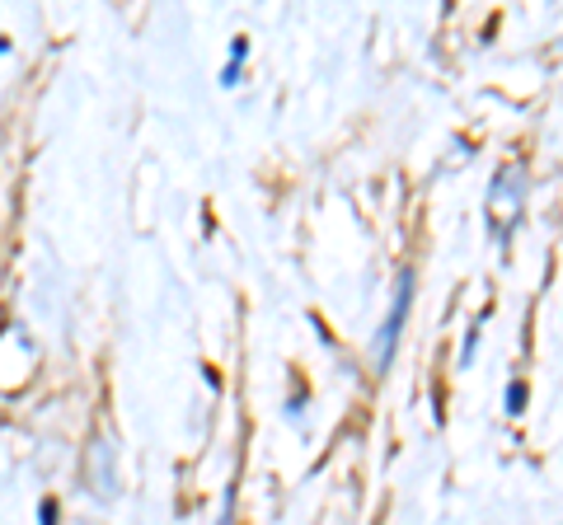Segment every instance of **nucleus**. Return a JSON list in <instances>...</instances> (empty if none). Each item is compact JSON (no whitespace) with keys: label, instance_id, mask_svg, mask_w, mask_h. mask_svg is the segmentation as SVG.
<instances>
[{"label":"nucleus","instance_id":"obj_3","mask_svg":"<svg viewBox=\"0 0 563 525\" xmlns=\"http://www.w3.org/2000/svg\"><path fill=\"white\" fill-rule=\"evenodd\" d=\"M38 516H43V525H52V516H57V506H52V502H43V512H38Z\"/></svg>","mask_w":563,"mask_h":525},{"label":"nucleus","instance_id":"obj_2","mask_svg":"<svg viewBox=\"0 0 563 525\" xmlns=\"http://www.w3.org/2000/svg\"><path fill=\"white\" fill-rule=\"evenodd\" d=\"M526 409V384H512V394H507V413H521Z\"/></svg>","mask_w":563,"mask_h":525},{"label":"nucleus","instance_id":"obj_1","mask_svg":"<svg viewBox=\"0 0 563 525\" xmlns=\"http://www.w3.org/2000/svg\"><path fill=\"white\" fill-rule=\"evenodd\" d=\"M409 305H413V272H399V295H395V305L376 334V371H390V357H395V343L404 334V320H409Z\"/></svg>","mask_w":563,"mask_h":525}]
</instances>
